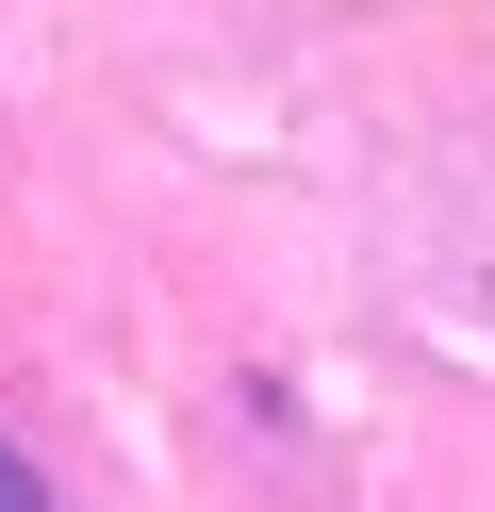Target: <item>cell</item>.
<instances>
[{
  "instance_id": "6da1fadb",
  "label": "cell",
  "mask_w": 495,
  "mask_h": 512,
  "mask_svg": "<svg viewBox=\"0 0 495 512\" xmlns=\"http://www.w3.org/2000/svg\"><path fill=\"white\" fill-rule=\"evenodd\" d=\"M0 512H50V479H33V463H17V446H0Z\"/></svg>"
}]
</instances>
